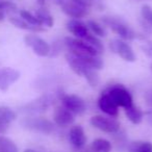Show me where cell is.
I'll list each match as a JSON object with an SVG mask.
<instances>
[{"mask_svg":"<svg viewBox=\"0 0 152 152\" xmlns=\"http://www.w3.org/2000/svg\"><path fill=\"white\" fill-rule=\"evenodd\" d=\"M10 22L13 24L14 26L20 28L23 30H28V31L32 32H40L43 31L44 28H42V26H34L29 24L28 22H26L25 20H23L21 17H11L10 18Z\"/></svg>","mask_w":152,"mask_h":152,"instance_id":"cell-18","label":"cell"},{"mask_svg":"<svg viewBox=\"0 0 152 152\" xmlns=\"http://www.w3.org/2000/svg\"><path fill=\"white\" fill-rule=\"evenodd\" d=\"M110 95L112 100L118 105V107L126 108L133 104L132 96L129 93V91L122 85H115L110 87L105 92Z\"/></svg>","mask_w":152,"mask_h":152,"instance_id":"cell-4","label":"cell"},{"mask_svg":"<svg viewBox=\"0 0 152 152\" xmlns=\"http://www.w3.org/2000/svg\"><path fill=\"white\" fill-rule=\"evenodd\" d=\"M69 140L70 143L76 148V149H81L87 143V137L83 128L80 125H75L70 129L69 132Z\"/></svg>","mask_w":152,"mask_h":152,"instance_id":"cell-15","label":"cell"},{"mask_svg":"<svg viewBox=\"0 0 152 152\" xmlns=\"http://www.w3.org/2000/svg\"><path fill=\"white\" fill-rule=\"evenodd\" d=\"M151 71H152V65H151Z\"/></svg>","mask_w":152,"mask_h":152,"instance_id":"cell-31","label":"cell"},{"mask_svg":"<svg viewBox=\"0 0 152 152\" xmlns=\"http://www.w3.org/2000/svg\"><path fill=\"white\" fill-rule=\"evenodd\" d=\"M65 45L68 51L75 56L80 55H100V53L83 39L67 37L65 38Z\"/></svg>","mask_w":152,"mask_h":152,"instance_id":"cell-2","label":"cell"},{"mask_svg":"<svg viewBox=\"0 0 152 152\" xmlns=\"http://www.w3.org/2000/svg\"><path fill=\"white\" fill-rule=\"evenodd\" d=\"M125 115H126L127 119L130 121L132 124H140L143 121L144 118V112L140 107L135 106L134 104H131L130 106L124 108Z\"/></svg>","mask_w":152,"mask_h":152,"instance_id":"cell-17","label":"cell"},{"mask_svg":"<svg viewBox=\"0 0 152 152\" xmlns=\"http://www.w3.org/2000/svg\"><path fill=\"white\" fill-rule=\"evenodd\" d=\"M53 121H54V124L58 127H67L73 124L75 118H74V115L66 107L58 106L55 108L53 113Z\"/></svg>","mask_w":152,"mask_h":152,"instance_id":"cell-13","label":"cell"},{"mask_svg":"<svg viewBox=\"0 0 152 152\" xmlns=\"http://www.w3.org/2000/svg\"><path fill=\"white\" fill-rule=\"evenodd\" d=\"M20 124L23 128L43 134H50L55 129L54 123L42 117H25L20 121Z\"/></svg>","mask_w":152,"mask_h":152,"instance_id":"cell-1","label":"cell"},{"mask_svg":"<svg viewBox=\"0 0 152 152\" xmlns=\"http://www.w3.org/2000/svg\"><path fill=\"white\" fill-rule=\"evenodd\" d=\"M91 150L93 152H110L112 151V143L105 139L98 137L92 142Z\"/></svg>","mask_w":152,"mask_h":152,"instance_id":"cell-19","label":"cell"},{"mask_svg":"<svg viewBox=\"0 0 152 152\" xmlns=\"http://www.w3.org/2000/svg\"><path fill=\"white\" fill-rule=\"evenodd\" d=\"M24 42L39 56H48L51 53L50 45L45 40H43L42 38L36 36V34H27V36H25Z\"/></svg>","mask_w":152,"mask_h":152,"instance_id":"cell-8","label":"cell"},{"mask_svg":"<svg viewBox=\"0 0 152 152\" xmlns=\"http://www.w3.org/2000/svg\"><path fill=\"white\" fill-rule=\"evenodd\" d=\"M98 107L110 117H117L119 115L118 105L113 101L110 95L105 92L98 99Z\"/></svg>","mask_w":152,"mask_h":152,"instance_id":"cell-14","label":"cell"},{"mask_svg":"<svg viewBox=\"0 0 152 152\" xmlns=\"http://www.w3.org/2000/svg\"><path fill=\"white\" fill-rule=\"evenodd\" d=\"M0 152H19L18 147L11 139L0 137Z\"/></svg>","mask_w":152,"mask_h":152,"instance_id":"cell-23","label":"cell"},{"mask_svg":"<svg viewBox=\"0 0 152 152\" xmlns=\"http://www.w3.org/2000/svg\"><path fill=\"white\" fill-rule=\"evenodd\" d=\"M128 152H152V143L144 141H137L127 145Z\"/></svg>","mask_w":152,"mask_h":152,"instance_id":"cell-20","label":"cell"},{"mask_svg":"<svg viewBox=\"0 0 152 152\" xmlns=\"http://www.w3.org/2000/svg\"><path fill=\"white\" fill-rule=\"evenodd\" d=\"M92 152H93V151H92Z\"/></svg>","mask_w":152,"mask_h":152,"instance_id":"cell-32","label":"cell"},{"mask_svg":"<svg viewBox=\"0 0 152 152\" xmlns=\"http://www.w3.org/2000/svg\"><path fill=\"white\" fill-rule=\"evenodd\" d=\"M141 14L143 19L152 27V7L147 4L143 5L141 10Z\"/></svg>","mask_w":152,"mask_h":152,"instance_id":"cell-27","label":"cell"},{"mask_svg":"<svg viewBox=\"0 0 152 152\" xmlns=\"http://www.w3.org/2000/svg\"><path fill=\"white\" fill-rule=\"evenodd\" d=\"M90 123L93 127L106 133H117L120 130V123L113 117L97 115L92 117Z\"/></svg>","mask_w":152,"mask_h":152,"instance_id":"cell-5","label":"cell"},{"mask_svg":"<svg viewBox=\"0 0 152 152\" xmlns=\"http://www.w3.org/2000/svg\"><path fill=\"white\" fill-rule=\"evenodd\" d=\"M20 17L23 20H25L26 22H28L29 24L34 26H42L41 22L39 21V19L36 17L34 15H32L31 13H29L28 11H25V10H22L20 11Z\"/></svg>","mask_w":152,"mask_h":152,"instance_id":"cell-26","label":"cell"},{"mask_svg":"<svg viewBox=\"0 0 152 152\" xmlns=\"http://www.w3.org/2000/svg\"><path fill=\"white\" fill-rule=\"evenodd\" d=\"M63 106L73 115H83L87 110V104L81 97L74 94H61L59 96Z\"/></svg>","mask_w":152,"mask_h":152,"instance_id":"cell-6","label":"cell"},{"mask_svg":"<svg viewBox=\"0 0 152 152\" xmlns=\"http://www.w3.org/2000/svg\"><path fill=\"white\" fill-rule=\"evenodd\" d=\"M146 115H147L148 122H149V124L152 126V110H149L148 113H146Z\"/></svg>","mask_w":152,"mask_h":152,"instance_id":"cell-29","label":"cell"},{"mask_svg":"<svg viewBox=\"0 0 152 152\" xmlns=\"http://www.w3.org/2000/svg\"><path fill=\"white\" fill-rule=\"evenodd\" d=\"M51 103H52V97L50 95H44L29 103H26L20 108V112L24 114H38L45 112Z\"/></svg>","mask_w":152,"mask_h":152,"instance_id":"cell-9","label":"cell"},{"mask_svg":"<svg viewBox=\"0 0 152 152\" xmlns=\"http://www.w3.org/2000/svg\"><path fill=\"white\" fill-rule=\"evenodd\" d=\"M146 100H147V103L149 104L150 106H152V91L148 92L146 94Z\"/></svg>","mask_w":152,"mask_h":152,"instance_id":"cell-28","label":"cell"},{"mask_svg":"<svg viewBox=\"0 0 152 152\" xmlns=\"http://www.w3.org/2000/svg\"><path fill=\"white\" fill-rule=\"evenodd\" d=\"M66 28L75 38L83 39V40L90 34V30L87 26V23H85L79 19H70L66 23Z\"/></svg>","mask_w":152,"mask_h":152,"instance_id":"cell-12","label":"cell"},{"mask_svg":"<svg viewBox=\"0 0 152 152\" xmlns=\"http://www.w3.org/2000/svg\"><path fill=\"white\" fill-rule=\"evenodd\" d=\"M16 119V113L7 106H0V133H4L11 122Z\"/></svg>","mask_w":152,"mask_h":152,"instance_id":"cell-16","label":"cell"},{"mask_svg":"<svg viewBox=\"0 0 152 152\" xmlns=\"http://www.w3.org/2000/svg\"><path fill=\"white\" fill-rule=\"evenodd\" d=\"M102 21L105 25H107L110 29L114 32H116L117 34H119L121 39L123 40H128L131 41L133 39H135L137 34L135 32L131 29V27L129 25H127L122 19L117 17H105L102 18Z\"/></svg>","mask_w":152,"mask_h":152,"instance_id":"cell-3","label":"cell"},{"mask_svg":"<svg viewBox=\"0 0 152 152\" xmlns=\"http://www.w3.org/2000/svg\"><path fill=\"white\" fill-rule=\"evenodd\" d=\"M110 47L114 52L118 53L121 58H123L125 61L133 63V61H135V59H137L134 52H133V49L131 48L130 45L125 42V41L114 40L113 42H110Z\"/></svg>","mask_w":152,"mask_h":152,"instance_id":"cell-10","label":"cell"},{"mask_svg":"<svg viewBox=\"0 0 152 152\" xmlns=\"http://www.w3.org/2000/svg\"><path fill=\"white\" fill-rule=\"evenodd\" d=\"M87 26L89 28V30H91L92 34H95L98 38H103L106 36V31L104 29V27L100 23H98L97 21H94V20H89L87 22Z\"/></svg>","mask_w":152,"mask_h":152,"instance_id":"cell-22","label":"cell"},{"mask_svg":"<svg viewBox=\"0 0 152 152\" xmlns=\"http://www.w3.org/2000/svg\"><path fill=\"white\" fill-rule=\"evenodd\" d=\"M20 78V72L13 68H1L0 69V90L7 91L14 83Z\"/></svg>","mask_w":152,"mask_h":152,"instance_id":"cell-11","label":"cell"},{"mask_svg":"<svg viewBox=\"0 0 152 152\" xmlns=\"http://www.w3.org/2000/svg\"><path fill=\"white\" fill-rule=\"evenodd\" d=\"M83 77L87 79V81L89 83V85L92 88H95L99 83V76H98L97 70L94 69H88L87 71L83 73Z\"/></svg>","mask_w":152,"mask_h":152,"instance_id":"cell-25","label":"cell"},{"mask_svg":"<svg viewBox=\"0 0 152 152\" xmlns=\"http://www.w3.org/2000/svg\"><path fill=\"white\" fill-rule=\"evenodd\" d=\"M36 17L38 18L39 21L41 22L42 26L45 25V26H47V27H52L53 26V23H54L53 17L48 12V10L45 9V7H40V9L37 10Z\"/></svg>","mask_w":152,"mask_h":152,"instance_id":"cell-21","label":"cell"},{"mask_svg":"<svg viewBox=\"0 0 152 152\" xmlns=\"http://www.w3.org/2000/svg\"><path fill=\"white\" fill-rule=\"evenodd\" d=\"M83 40H85L86 42L89 43V44L91 45L92 47H94V48H95L96 50H97L98 52L100 53V54H102V53L104 52L103 43H102L101 40H100V39L98 38V37H96L95 34H90L89 36H88L86 39H83Z\"/></svg>","mask_w":152,"mask_h":152,"instance_id":"cell-24","label":"cell"},{"mask_svg":"<svg viewBox=\"0 0 152 152\" xmlns=\"http://www.w3.org/2000/svg\"><path fill=\"white\" fill-rule=\"evenodd\" d=\"M61 11L73 19H80L89 14L90 9L79 4L74 0H56Z\"/></svg>","mask_w":152,"mask_h":152,"instance_id":"cell-7","label":"cell"},{"mask_svg":"<svg viewBox=\"0 0 152 152\" xmlns=\"http://www.w3.org/2000/svg\"><path fill=\"white\" fill-rule=\"evenodd\" d=\"M24 152H37V151L34 149H25L24 150Z\"/></svg>","mask_w":152,"mask_h":152,"instance_id":"cell-30","label":"cell"}]
</instances>
